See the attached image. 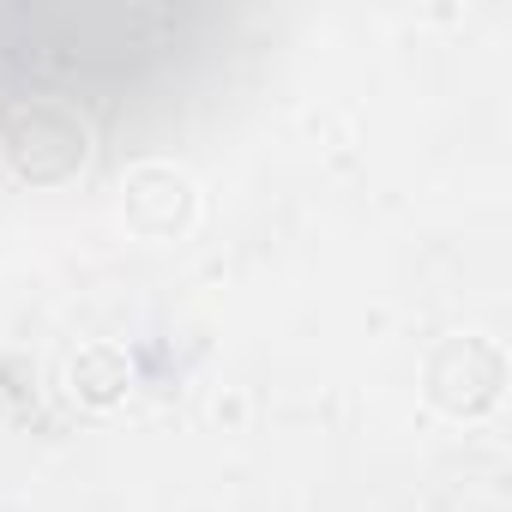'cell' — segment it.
<instances>
[{"instance_id": "cell-1", "label": "cell", "mask_w": 512, "mask_h": 512, "mask_svg": "<svg viewBox=\"0 0 512 512\" xmlns=\"http://www.w3.org/2000/svg\"><path fill=\"white\" fill-rule=\"evenodd\" d=\"M127 217H133L145 235H163V223H169V235H175V229H187V217H193V193H187V181H181L175 169H139V175L127 181Z\"/></svg>"}, {"instance_id": "cell-2", "label": "cell", "mask_w": 512, "mask_h": 512, "mask_svg": "<svg viewBox=\"0 0 512 512\" xmlns=\"http://www.w3.org/2000/svg\"><path fill=\"white\" fill-rule=\"evenodd\" d=\"M67 380H73V398L109 410L115 398H127V356L109 350V344H91V350H79V362L67 368Z\"/></svg>"}]
</instances>
